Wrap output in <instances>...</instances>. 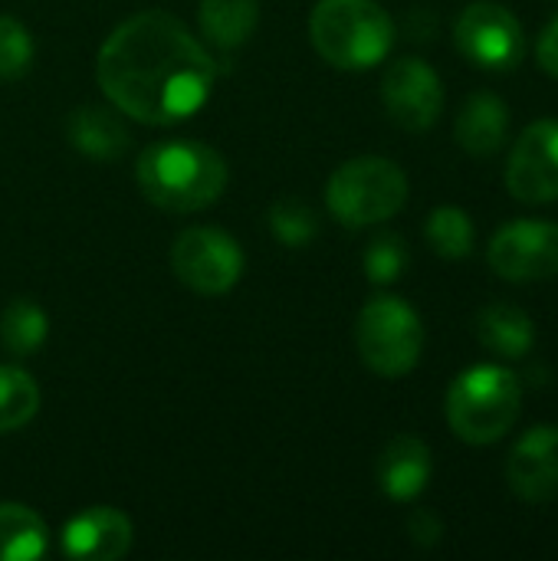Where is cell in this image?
Wrapping results in <instances>:
<instances>
[{
    "label": "cell",
    "instance_id": "obj_15",
    "mask_svg": "<svg viewBox=\"0 0 558 561\" xmlns=\"http://www.w3.org/2000/svg\"><path fill=\"white\" fill-rule=\"evenodd\" d=\"M454 138L474 158L497 154L510 138V108H506V102L500 95H493V92H474L460 105V115L454 122Z\"/></svg>",
    "mask_w": 558,
    "mask_h": 561
},
{
    "label": "cell",
    "instance_id": "obj_24",
    "mask_svg": "<svg viewBox=\"0 0 558 561\" xmlns=\"http://www.w3.org/2000/svg\"><path fill=\"white\" fill-rule=\"evenodd\" d=\"M411 263V253H408V243L405 237L398 233H378L368 247H365V256H362V266H365V276L368 283L375 286H391L405 276Z\"/></svg>",
    "mask_w": 558,
    "mask_h": 561
},
{
    "label": "cell",
    "instance_id": "obj_22",
    "mask_svg": "<svg viewBox=\"0 0 558 561\" xmlns=\"http://www.w3.org/2000/svg\"><path fill=\"white\" fill-rule=\"evenodd\" d=\"M424 237H428L431 250L437 256H444V260L470 256L474 253V240H477L470 214L460 210V207H451V204L431 210V217L424 224Z\"/></svg>",
    "mask_w": 558,
    "mask_h": 561
},
{
    "label": "cell",
    "instance_id": "obj_23",
    "mask_svg": "<svg viewBox=\"0 0 558 561\" xmlns=\"http://www.w3.org/2000/svg\"><path fill=\"white\" fill-rule=\"evenodd\" d=\"M266 224H270L273 237L283 247H289V250H303V247H309L319 237V217H316V210L303 197H293V194H283V197H276L270 204Z\"/></svg>",
    "mask_w": 558,
    "mask_h": 561
},
{
    "label": "cell",
    "instance_id": "obj_13",
    "mask_svg": "<svg viewBox=\"0 0 558 561\" xmlns=\"http://www.w3.org/2000/svg\"><path fill=\"white\" fill-rule=\"evenodd\" d=\"M506 483L526 503H549L558 496V427L539 424L526 431L506 460Z\"/></svg>",
    "mask_w": 558,
    "mask_h": 561
},
{
    "label": "cell",
    "instance_id": "obj_21",
    "mask_svg": "<svg viewBox=\"0 0 558 561\" xmlns=\"http://www.w3.org/2000/svg\"><path fill=\"white\" fill-rule=\"evenodd\" d=\"M39 411V388L20 365H0V434L26 427Z\"/></svg>",
    "mask_w": 558,
    "mask_h": 561
},
{
    "label": "cell",
    "instance_id": "obj_28",
    "mask_svg": "<svg viewBox=\"0 0 558 561\" xmlns=\"http://www.w3.org/2000/svg\"><path fill=\"white\" fill-rule=\"evenodd\" d=\"M408 30H411V36H414V39H431V33L437 30V20H434V13H431V10L418 7V10L408 16Z\"/></svg>",
    "mask_w": 558,
    "mask_h": 561
},
{
    "label": "cell",
    "instance_id": "obj_6",
    "mask_svg": "<svg viewBox=\"0 0 558 561\" xmlns=\"http://www.w3.org/2000/svg\"><path fill=\"white\" fill-rule=\"evenodd\" d=\"M355 345L365 368L382 378H405L418 368L424 352L421 316L398 296H375L358 312Z\"/></svg>",
    "mask_w": 558,
    "mask_h": 561
},
{
    "label": "cell",
    "instance_id": "obj_18",
    "mask_svg": "<svg viewBox=\"0 0 558 561\" xmlns=\"http://www.w3.org/2000/svg\"><path fill=\"white\" fill-rule=\"evenodd\" d=\"M197 20L210 46L234 53L257 33L260 0H201Z\"/></svg>",
    "mask_w": 558,
    "mask_h": 561
},
{
    "label": "cell",
    "instance_id": "obj_12",
    "mask_svg": "<svg viewBox=\"0 0 558 561\" xmlns=\"http://www.w3.org/2000/svg\"><path fill=\"white\" fill-rule=\"evenodd\" d=\"M135 542L132 519L115 506H89L59 533V552L76 561H118Z\"/></svg>",
    "mask_w": 558,
    "mask_h": 561
},
{
    "label": "cell",
    "instance_id": "obj_16",
    "mask_svg": "<svg viewBox=\"0 0 558 561\" xmlns=\"http://www.w3.org/2000/svg\"><path fill=\"white\" fill-rule=\"evenodd\" d=\"M66 141L92 158V161H115L128 151V128L125 122L102 105H79L66 118Z\"/></svg>",
    "mask_w": 558,
    "mask_h": 561
},
{
    "label": "cell",
    "instance_id": "obj_8",
    "mask_svg": "<svg viewBox=\"0 0 558 561\" xmlns=\"http://www.w3.org/2000/svg\"><path fill=\"white\" fill-rule=\"evenodd\" d=\"M454 43L464 59L480 69H513L523 59L526 39L516 13L497 0H474L460 10L454 23Z\"/></svg>",
    "mask_w": 558,
    "mask_h": 561
},
{
    "label": "cell",
    "instance_id": "obj_25",
    "mask_svg": "<svg viewBox=\"0 0 558 561\" xmlns=\"http://www.w3.org/2000/svg\"><path fill=\"white\" fill-rule=\"evenodd\" d=\"M33 33L16 20L0 13V79H20L33 66Z\"/></svg>",
    "mask_w": 558,
    "mask_h": 561
},
{
    "label": "cell",
    "instance_id": "obj_17",
    "mask_svg": "<svg viewBox=\"0 0 558 561\" xmlns=\"http://www.w3.org/2000/svg\"><path fill=\"white\" fill-rule=\"evenodd\" d=\"M477 339L500 358H523L536 345V325L520 306L493 302L477 316Z\"/></svg>",
    "mask_w": 558,
    "mask_h": 561
},
{
    "label": "cell",
    "instance_id": "obj_11",
    "mask_svg": "<svg viewBox=\"0 0 558 561\" xmlns=\"http://www.w3.org/2000/svg\"><path fill=\"white\" fill-rule=\"evenodd\" d=\"M506 191L523 204L558 201V122L539 118L523 128L506 161Z\"/></svg>",
    "mask_w": 558,
    "mask_h": 561
},
{
    "label": "cell",
    "instance_id": "obj_19",
    "mask_svg": "<svg viewBox=\"0 0 558 561\" xmlns=\"http://www.w3.org/2000/svg\"><path fill=\"white\" fill-rule=\"evenodd\" d=\"M49 552V529L23 503H0V561H36Z\"/></svg>",
    "mask_w": 558,
    "mask_h": 561
},
{
    "label": "cell",
    "instance_id": "obj_7",
    "mask_svg": "<svg viewBox=\"0 0 558 561\" xmlns=\"http://www.w3.org/2000/svg\"><path fill=\"white\" fill-rule=\"evenodd\" d=\"M240 243L217 227H187L171 247L174 276L197 296H224L243 276Z\"/></svg>",
    "mask_w": 558,
    "mask_h": 561
},
{
    "label": "cell",
    "instance_id": "obj_10",
    "mask_svg": "<svg viewBox=\"0 0 558 561\" xmlns=\"http://www.w3.org/2000/svg\"><path fill=\"white\" fill-rule=\"evenodd\" d=\"M382 102L405 131H428L444 112V82L421 56L395 59L382 76Z\"/></svg>",
    "mask_w": 558,
    "mask_h": 561
},
{
    "label": "cell",
    "instance_id": "obj_14",
    "mask_svg": "<svg viewBox=\"0 0 558 561\" xmlns=\"http://www.w3.org/2000/svg\"><path fill=\"white\" fill-rule=\"evenodd\" d=\"M375 473H378V486H382V493L388 500L411 503L431 483V473H434L431 447L421 437H414V434H398L382 450Z\"/></svg>",
    "mask_w": 558,
    "mask_h": 561
},
{
    "label": "cell",
    "instance_id": "obj_3",
    "mask_svg": "<svg viewBox=\"0 0 558 561\" xmlns=\"http://www.w3.org/2000/svg\"><path fill=\"white\" fill-rule=\"evenodd\" d=\"M309 39L335 69H372L395 46V20L375 0H319L309 13Z\"/></svg>",
    "mask_w": 558,
    "mask_h": 561
},
{
    "label": "cell",
    "instance_id": "obj_2",
    "mask_svg": "<svg viewBox=\"0 0 558 561\" xmlns=\"http://www.w3.org/2000/svg\"><path fill=\"white\" fill-rule=\"evenodd\" d=\"M135 181L148 204L168 214H197L220 201L227 161L197 138H164L138 154Z\"/></svg>",
    "mask_w": 558,
    "mask_h": 561
},
{
    "label": "cell",
    "instance_id": "obj_5",
    "mask_svg": "<svg viewBox=\"0 0 558 561\" xmlns=\"http://www.w3.org/2000/svg\"><path fill=\"white\" fill-rule=\"evenodd\" d=\"M408 201V178L398 161L362 154L339 164L326 184L332 217L352 230L391 220Z\"/></svg>",
    "mask_w": 558,
    "mask_h": 561
},
{
    "label": "cell",
    "instance_id": "obj_9",
    "mask_svg": "<svg viewBox=\"0 0 558 561\" xmlns=\"http://www.w3.org/2000/svg\"><path fill=\"white\" fill-rule=\"evenodd\" d=\"M490 270L506 283H539L558 276V224L513 220L503 224L487 247Z\"/></svg>",
    "mask_w": 558,
    "mask_h": 561
},
{
    "label": "cell",
    "instance_id": "obj_4",
    "mask_svg": "<svg viewBox=\"0 0 558 561\" xmlns=\"http://www.w3.org/2000/svg\"><path fill=\"white\" fill-rule=\"evenodd\" d=\"M523 408V381L503 365H474L460 371L447 391V424L451 431L470 444L487 447L510 434L520 421Z\"/></svg>",
    "mask_w": 558,
    "mask_h": 561
},
{
    "label": "cell",
    "instance_id": "obj_1",
    "mask_svg": "<svg viewBox=\"0 0 558 561\" xmlns=\"http://www.w3.org/2000/svg\"><path fill=\"white\" fill-rule=\"evenodd\" d=\"M95 79L122 115L141 125H178L207 105L217 62L178 16L145 10L105 36Z\"/></svg>",
    "mask_w": 558,
    "mask_h": 561
},
{
    "label": "cell",
    "instance_id": "obj_26",
    "mask_svg": "<svg viewBox=\"0 0 558 561\" xmlns=\"http://www.w3.org/2000/svg\"><path fill=\"white\" fill-rule=\"evenodd\" d=\"M408 536L418 549H434L444 536V523L431 510H414L408 516Z\"/></svg>",
    "mask_w": 558,
    "mask_h": 561
},
{
    "label": "cell",
    "instance_id": "obj_20",
    "mask_svg": "<svg viewBox=\"0 0 558 561\" xmlns=\"http://www.w3.org/2000/svg\"><path fill=\"white\" fill-rule=\"evenodd\" d=\"M49 335V319L39 302L20 296L0 312V348L10 358H30L43 348Z\"/></svg>",
    "mask_w": 558,
    "mask_h": 561
},
{
    "label": "cell",
    "instance_id": "obj_27",
    "mask_svg": "<svg viewBox=\"0 0 558 561\" xmlns=\"http://www.w3.org/2000/svg\"><path fill=\"white\" fill-rule=\"evenodd\" d=\"M536 59H539V69L556 76L558 79V13L549 20V26L539 33V43H536Z\"/></svg>",
    "mask_w": 558,
    "mask_h": 561
}]
</instances>
